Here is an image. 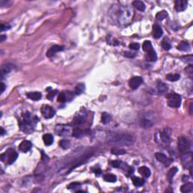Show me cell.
I'll use <instances>...</instances> for the list:
<instances>
[{
    "label": "cell",
    "instance_id": "obj_20",
    "mask_svg": "<svg viewBox=\"0 0 193 193\" xmlns=\"http://www.w3.org/2000/svg\"><path fill=\"white\" fill-rule=\"evenodd\" d=\"M157 89L159 93L165 94L168 91V86L165 83L158 81L157 83Z\"/></svg>",
    "mask_w": 193,
    "mask_h": 193
},
{
    "label": "cell",
    "instance_id": "obj_45",
    "mask_svg": "<svg viewBox=\"0 0 193 193\" xmlns=\"http://www.w3.org/2000/svg\"><path fill=\"white\" fill-rule=\"evenodd\" d=\"M121 163H122L121 161L116 160V161H112V162H111V165H112V166H113V168H119L120 165H121Z\"/></svg>",
    "mask_w": 193,
    "mask_h": 193
},
{
    "label": "cell",
    "instance_id": "obj_50",
    "mask_svg": "<svg viewBox=\"0 0 193 193\" xmlns=\"http://www.w3.org/2000/svg\"><path fill=\"white\" fill-rule=\"evenodd\" d=\"M1 131H2V132H1V134H2V135H4V134L6 133V131H5V130H4L2 127H1Z\"/></svg>",
    "mask_w": 193,
    "mask_h": 193
},
{
    "label": "cell",
    "instance_id": "obj_41",
    "mask_svg": "<svg viewBox=\"0 0 193 193\" xmlns=\"http://www.w3.org/2000/svg\"><path fill=\"white\" fill-rule=\"evenodd\" d=\"M129 48L132 49V50H138L139 48V45L138 43H131L130 45H129Z\"/></svg>",
    "mask_w": 193,
    "mask_h": 193
},
{
    "label": "cell",
    "instance_id": "obj_47",
    "mask_svg": "<svg viewBox=\"0 0 193 193\" xmlns=\"http://www.w3.org/2000/svg\"><path fill=\"white\" fill-rule=\"evenodd\" d=\"M134 54L130 53V52H125V53H124V55L127 57H134V56H135V55H134Z\"/></svg>",
    "mask_w": 193,
    "mask_h": 193
},
{
    "label": "cell",
    "instance_id": "obj_28",
    "mask_svg": "<svg viewBox=\"0 0 193 193\" xmlns=\"http://www.w3.org/2000/svg\"><path fill=\"white\" fill-rule=\"evenodd\" d=\"M43 141L46 146H50L52 144L53 141H54V138L53 136L50 134H46L43 136Z\"/></svg>",
    "mask_w": 193,
    "mask_h": 193
},
{
    "label": "cell",
    "instance_id": "obj_43",
    "mask_svg": "<svg viewBox=\"0 0 193 193\" xmlns=\"http://www.w3.org/2000/svg\"><path fill=\"white\" fill-rule=\"evenodd\" d=\"M182 59L186 63H192V55L188 56V57H182Z\"/></svg>",
    "mask_w": 193,
    "mask_h": 193
},
{
    "label": "cell",
    "instance_id": "obj_5",
    "mask_svg": "<svg viewBox=\"0 0 193 193\" xmlns=\"http://www.w3.org/2000/svg\"><path fill=\"white\" fill-rule=\"evenodd\" d=\"M166 99L168 106L172 108L180 107L182 103V98L180 95L176 93H170L167 94Z\"/></svg>",
    "mask_w": 193,
    "mask_h": 193
},
{
    "label": "cell",
    "instance_id": "obj_11",
    "mask_svg": "<svg viewBox=\"0 0 193 193\" xmlns=\"http://www.w3.org/2000/svg\"><path fill=\"white\" fill-rule=\"evenodd\" d=\"M155 156H156V158L157 159L158 161L161 162L162 164H164V165H165L166 166H168L169 165H170V163L173 161V160H172L171 158H168L165 154L161 153V152H157V153H156Z\"/></svg>",
    "mask_w": 193,
    "mask_h": 193
},
{
    "label": "cell",
    "instance_id": "obj_14",
    "mask_svg": "<svg viewBox=\"0 0 193 193\" xmlns=\"http://www.w3.org/2000/svg\"><path fill=\"white\" fill-rule=\"evenodd\" d=\"M86 121V115H85V113H79V114L76 115L75 117H74L73 119V124L76 126H79V125H82Z\"/></svg>",
    "mask_w": 193,
    "mask_h": 193
},
{
    "label": "cell",
    "instance_id": "obj_24",
    "mask_svg": "<svg viewBox=\"0 0 193 193\" xmlns=\"http://www.w3.org/2000/svg\"><path fill=\"white\" fill-rule=\"evenodd\" d=\"M138 172H139L140 175L143 176V177H146V178H147V177H149L151 175L150 170H149L147 167H140V168L138 169Z\"/></svg>",
    "mask_w": 193,
    "mask_h": 193
},
{
    "label": "cell",
    "instance_id": "obj_35",
    "mask_svg": "<svg viewBox=\"0 0 193 193\" xmlns=\"http://www.w3.org/2000/svg\"><path fill=\"white\" fill-rule=\"evenodd\" d=\"M168 16V14L166 11H159L157 14H156V19H157L158 21H161V20H165V18Z\"/></svg>",
    "mask_w": 193,
    "mask_h": 193
},
{
    "label": "cell",
    "instance_id": "obj_38",
    "mask_svg": "<svg viewBox=\"0 0 193 193\" xmlns=\"http://www.w3.org/2000/svg\"><path fill=\"white\" fill-rule=\"evenodd\" d=\"M161 47H162L164 50L168 51L171 48V45H170V43L169 42L166 41V40H164V41H162V42H161Z\"/></svg>",
    "mask_w": 193,
    "mask_h": 193
},
{
    "label": "cell",
    "instance_id": "obj_13",
    "mask_svg": "<svg viewBox=\"0 0 193 193\" xmlns=\"http://www.w3.org/2000/svg\"><path fill=\"white\" fill-rule=\"evenodd\" d=\"M181 161L182 162V165H184V167L186 168H192V153L191 152H186V153L183 155V156L181 157Z\"/></svg>",
    "mask_w": 193,
    "mask_h": 193
},
{
    "label": "cell",
    "instance_id": "obj_49",
    "mask_svg": "<svg viewBox=\"0 0 193 193\" xmlns=\"http://www.w3.org/2000/svg\"><path fill=\"white\" fill-rule=\"evenodd\" d=\"M6 39V36H4V35H2V36H0V41L1 42H3L4 40Z\"/></svg>",
    "mask_w": 193,
    "mask_h": 193
},
{
    "label": "cell",
    "instance_id": "obj_4",
    "mask_svg": "<svg viewBox=\"0 0 193 193\" xmlns=\"http://www.w3.org/2000/svg\"><path fill=\"white\" fill-rule=\"evenodd\" d=\"M18 157V153L13 149H8V150H6L4 153L1 154V156H0L1 161L7 163L8 165H11L12 163H14Z\"/></svg>",
    "mask_w": 193,
    "mask_h": 193
},
{
    "label": "cell",
    "instance_id": "obj_31",
    "mask_svg": "<svg viewBox=\"0 0 193 193\" xmlns=\"http://www.w3.org/2000/svg\"><path fill=\"white\" fill-rule=\"evenodd\" d=\"M143 49L145 52H148L154 50L153 47H152V43L150 41H145L143 44Z\"/></svg>",
    "mask_w": 193,
    "mask_h": 193
},
{
    "label": "cell",
    "instance_id": "obj_46",
    "mask_svg": "<svg viewBox=\"0 0 193 193\" xmlns=\"http://www.w3.org/2000/svg\"><path fill=\"white\" fill-rule=\"evenodd\" d=\"M11 28V27L8 25V24H2L1 25V31H5V30H8V29Z\"/></svg>",
    "mask_w": 193,
    "mask_h": 193
},
{
    "label": "cell",
    "instance_id": "obj_34",
    "mask_svg": "<svg viewBox=\"0 0 193 193\" xmlns=\"http://www.w3.org/2000/svg\"><path fill=\"white\" fill-rule=\"evenodd\" d=\"M166 79L167 80L170 81V82H177L180 79V75L177 73H170L166 75Z\"/></svg>",
    "mask_w": 193,
    "mask_h": 193
},
{
    "label": "cell",
    "instance_id": "obj_29",
    "mask_svg": "<svg viewBox=\"0 0 193 193\" xmlns=\"http://www.w3.org/2000/svg\"><path fill=\"white\" fill-rule=\"evenodd\" d=\"M177 170H178L177 168L173 167V168H170V170H169V171L168 172V174H167V178H168V180L170 181V182H172V180H173V177H174V175H175L176 173L177 172Z\"/></svg>",
    "mask_w": 193,
    "mask_h": 193
},
{
    "label": "cell",
    "instance_id": "obj_3",
    "mask_svg": "<svg viewBox=\"0 0 193 193\" xmlns=\"http://www.w3.org/2000/svg\"><path fill=\"white\" fill-rule=\"evenodd\" d=\"M156 142L160 143L162 146H168L170 143L171 137H170V131L168 128L161 129L158 132H156Z\"/></svg>",
    "mask_w": 193,
    "mask_h": 193
},
{
    "label": "cell",
    "instance_id": "obj_26",
    "mask_svg": "<svg viewBox=\"0 0 193 193\" xmlns=\"http://www.w3.org/2000/svg\"><path fill=\"white\" fill-rule=\"evenodd\" d=\"M180 191L183 193L192 192L193 191V184L192 182H187L186 184L182 185L180 188Z\"/></svg>",
    "mask_w": 193,
    "mask_h": 193
},
{
    "label": "cell",
    "instance_id": "obj_42",
    "mask_svg": "<svg viewBox=\"0 0 193 193\" xmlns=\"http://www.w3.org/2000/svg\"><path fill=\"white\" fill-rule=\"evenodd\" d=\"M57 90H55V91H49V93H48V96H47V98L49 99V100H52V98H53V97L55 96L56 94H57Z\"/></svg>",
    "mask_w": 193,
    "mask_h": 193
},
{
    "label": "cell",
    "instance_id": "obj_51",
    "mask_svg": "<svg viewBox=\"0 0 193 193\" xmlns=\"http://www.w3.org/2000/svg\"><path fill=\"white\" fill-rule=\"evenodd\" d=\"M192 104H190V114H192Z\"/></svg>",
    "mask_w": 193,
    "mask_h": 193
},
{
    "label": "cell",
    "instance_id": "obj_48",
    "mask_svg": "<svg viewBox=\"0 0 193 193\" xmlns=\"http://www.w3.org/2000/svg\"><path fill=\"white\" fill-rule=\"evenodd\" d=\"M6 85L4 84L3 82L1 83V94H2L4 92V91H5V89H6Z\"/></svg>",
    "mask_w": 193,
    "mask_h": 193
},
{
    "label": "cell",
    "instance_id": "obj_32",
    "mask_svg": "<svg viewBox=\"0 0 193 193\" xmlns=\"http://www.w3.org/2000/svg\"><path fill=\"white\" fill-rule=\"evenodd\" d=\"M112 120V116L111 115L107 113H104L102 114V116H101V122L103 124L106 125V124H108L111 122Z\"/></svg>",
    "mask_w": 193,
    "mask_h": 193
},
{
    "label": "cell",
    "instance_id": "obj_27",
    "mask_svg": "<svg viewBox=\"0 0 193 193\" xmlns=\"http://www.w3.org/2000/svg\"><path fill=\"white\" fill-rule=\"evenodd\" d=\"M190 45L186 42H181L179 45H177V49L182 51H190Z\"/></svg>",
    "mask_w": 193,
    "mask_h": 193
},
{
    "label": "cell",
    "instance_id": "obj_1",
    "mask_svg": "<svg viewBox=\"0 0 193 193\" xmlns=\"http://www.w3.org/2000/svg\"><path fill=\"white\" fill-rule=\"evenodd\" d=\"M109 143L122 146H131L135 142L134 135L127 133H114L111 134L108 137Z\"/></svg>",
    "mask_w": 193,
    "mask_h": 193
},
{
    "label": "cell",
    "instance_id": "obj_6",
    "mask_svg": "<svg viewBox=\"0 0 193 193\" xmlns=\"http://www.w3.org/2000/svg\"><path fill=\"white\" fill-rule=\"evenodd\" d=\"M178 149L182 153H186L190 150L191 143L188 138L186 137H180L178 138V143H177Z\"/></svg>",
    "mask_w": 193,
    "mask_h": 193
},
{
    "label": "cell",
    "instance_id": "obj_15",
    "mask_svg": "<svg viewBox=\"0 0 193 193\" xmlns=\"http://www.w3.org/2000/svg\"><path fill=\"white\" fill-rule=\"evenodd\" d=\"M63 50V48L62 46H60V45H53V46L51 47V48L48 49V51H47V54H46L47 57H53L56 53L61 51Z\"/></svg>",
    "mask_w": 193,
    "mask_h": 193
},
{
    "label": "cell",
    "instance_id": "obj_25",
    "mask_svg": "<svg viewBox=\"0 0 193 193\" xmlns=\"http://www.w3.org/2000/svg\"><path fill=\"white\" fill-rule=\"evenodd\" d=\"M27 96L32 100H39L42 98V94L39 92H29L27 94Z\"/></svg>",
    "mask_w": 193,
    "mask_h": 193
},
{
    "label": "cell",
    "instance_id": "obj_44",
    "mask_svg": "<svg viewBox=\"0 0 193 193\" xmlns=\"http://www.w3.org/2000/svg\"><path fill=\"white\" fill-rule=\"evenodd\" d=\"M186 73L188 74V75H189L190 77L192 76V73H193V68H192V65H190V66H189L187 67V68L186 69Z\"/></svg>",
    "mask_w": 193,
    "mask_h": 193
},
{
    "label": "cell",
    "instance_id": "obj_18",
    "mask_svg": "<svg viewBox=\"0 0 193 193\" xmlns=\"http://www.w3.org/2000/svg\"><path fill=\"white\" fill-rule=\"evenodd\" d=\"M139 125L143 128H149L153 125V121H152L149 118H143L139 121Z\"/></svg>",
    "mask_w": 193,
    "mask_h": 193
},
{
    "label": "cell",
    "instance_id": "obj_33",
    "mask_svg": "<svg viewBox=\"0 0 193 193\" xmlns=\"http://www.w3.org/2000/svg\"><path fill=\"white\" fill-rule=\"evenodd\" d=\"M132 182H133V183H134V186L139 187V186H141L144 184L145 181H144V180L142 179V178H139V177H133Z\"/></svg>",
    "mask_w": 193,
    "mask_h": 193
},
{
    "label": "cell",
    "instance_id": "obj_36",
    "mask_svg": "<svg viewBox=\"0 0 193 193\" xmlns=\"http://www.w3.org/2000/svg\"><path fill=\"white\" fill-rule=\"evenodd\" d=\"M60 147L63 148V149H66L70 147V142L68 139H62L59 142Z\"/></svg>",
    "mask_w": 193,
    "mask_h": 193
},
{
    "label": "cell",
    "instance_id": "obj_23",
    "mask_svg": "<svg viewBox=\"0 0 193 193\" xmlns=\"http://www.w3.org/2000/svg\"><path fill=\"white\" fill-rule=\"evenodd\" d=\"M85 133H86L85 131H84V130L79 128V127H75V128H74L73 130V134H72V135L73 137H75L79 138L85 136L86 134Z\"/></svg>",
    "mask_w": 193,
    "mask_h": 193
},
{
    "label": "cell",
    "instance_id": "obj_22",
    "mask_svg": "<svg viewBox=\"0 0 193 193\" xmlns=\"http://www.w3.org/2000/svg\"><path fill=\"white\" fill-rule=\"evenodd\" d=\"M132 5L135 8H137L138 11H144L146 10V6L142 1H139V0H136L132 2Z\"/></svg>",
    "mask_w": 193,
    "mask_h": 193
},
{
    "label": "cell",
    "instance_id": "obj_9",
    "mask_svg": "<svg viewBox=\"0 0 193 193\" xmlns=\"http://www.w3.org/2000/svg\"><path fill=\"white\" fill-rule=\"evenodd\" d=\"M73 98V94L69 91L61 92L57 96V101L60 103H64L66 101H70Z\"/></svg>",
    "mask_w": 193,
    "mask_h": 193
},
{
    "label": "cell",
    "instance_id": "obj_40",
    "mask_svg": "<svg viewBox=\"0 0 193 193\" xmlns=\"http://www.w3.org/2000/svg\"><path fill=\"white\" fill-rule=\"evenodd\" d=\"M112 153L113 155H122L125 153V151L124 149H112Z\"/></svg>",
    "mask_w": 193,
    "mask_h": 193
},
{
    "label": "cell",
    "instance_id": "obj_19",
    "mask_svg": "<svg viewBox=\"0 0 193 193\" xmlns=\"http://www.w3.org/2000/svg\"><path fill=\"white\" fill-rule=\"evenodd\" d=\"M12 69L13 66L11 64H6L2 66V69H1V77H2V79L5 75H8L12 70Z\"/></svg>",
    "mask_w": 193,
    "mask_h": 193
},
{
    "label": "cell",
    "instance_id": "obj_7",
    "mask_svg": "<svg viewBox=\"0 0 193 193\" xmlns=\"http://www.w3.org/2000/svg\"><path fill=\"white\" fill-rule=\"evenodd\" d=\"M73 130L71 126L70 125H58L56 126L55 127V131L57 134L60 136L62 137H66V136H70L72 135L73 134Z\"/></svg>",
    "mask_w": 193,
    "mask_h": 193
},
{
    "label": "cell",
    "instance_id": "obj_8",
    "mask_svg": "<svg viewBox=\"0 0 193 193\" xmlns=\"http://www.w3.org/2000/svg\"><path fill=\"white\" fill-rule=\"evenodd\" d=\"M41 113L45 118H51L55 115L54 109L48 105H43L42 106Z\"/></svg>",
    "mask_w": 193,
    "mask_h": 193
},
{
    "label": "cell",
    "instance_id": "obj_10",
    "mask_svg": "<svg viewBox=\"0 0 193 193\" xmlns=\"http://www.w3.org/2000/svg\"><path fill=\"white\" fill-rule=\"evenodd\" d=\"M142 83H143V79H142V77L134 76L132 77V78L129 80L128 85L131 89L134 90L139 88Z\"/></svg>",
    "mask_w": 193,
    "mask_h": 193
},
{
    "label": "cell",
    "instance_id": "obj_37",
    "mask_svg": "<svg viewBox=\"0 0 193 193\" xmlns=\"http://www.w3.org/2000/svg\"><path fill=\"white\" fill-rule=\"evenodd\" d=\"M85 91V85L84 84H78L75 88V94H81L83 91Z\"/></svg>",
    "mask_w": 193,
    "mask_h": 193
},
{
    "label": "cell",
    "instance_id": "obj_21",
    "mask_svg": "<svg viewBox=\"0 0 193 193\" xmlns=\"http://www.w3.org/2000/svg\"><path fill=\"white\" fill-rule=\"evenodd\" d=\"M146 59H147V61H149V62H155L156 61H157L158 57L156 52L154 50H152L151 51L147 53Z\"/></svg>",
    "mask_w": 193,
    "mask_h": 193
},
{
    "label": "cell",
    "instance_id": "obj_2",
    "mask_svg": "<svg viewBox=\"0 0 193 193\" xmlns=\"http://www.w3.org/2000/svg\"><path fill=\"white\" fill-rule=\"evenodd\" d=\"M38 122L37 117L34 116L30 113L27 112L23 115L20 122V127L24 132H30L33 130Z\"/></svg>",
    "mask_w": 193,
    "mask_h": 193
},
{
    "label": "cell",
    "instance_id": "obj_12",
    "mask_svg": "<svg viewBox=\"0 0 193 193\" xmlns=\"http://www.w3.org/2000/svg\"><path fill=\"white\" fill-rule=\"evenodd\" d=\"M188 2L186 0H177L174 3V8L175 10L178 12L182 11L187 8Z\"/></svg>",
    "mask_w": 193,
    "mask_h": 193
},
{
    "label": "cell",
    "instance_id": "obj_30",
    "mask_svg": "<svg viewBox=\"0 0 193 193\" xmlns=\"http://www.w3.org/2000/svg\"><path fill=\"white\" fill-rule=\"evenodd\" d=\"M104 180L106 182H116L117 177L116 176L112 173H108L104 176Z\"/></svg>",
    "mask_w": 193,
    "mask_h": 193
},
{
    "label": "cell",
    "instance_id": "obj_17",
    "mask_svg": "<svg viewBox=\"0 0 193 193\" xmlns=\"http://www.w3.org/2000/svg\"><path fill=\"white\" fill-rule=\"evenodd\" d=\"M153 36L155 39H160L163 35V30L161 27L158 24L153 25Z\"/></svg>",
    "mask_w": 193,
    "mask_h": 193
},
{
    "label": "cell",
    "instance_id": "obj_39",
    "mask_svg": "<svg viewBox=\"0 0 193 193\" xmlns=\"http://www.w3.org/2000/svg\"><path fill=\"white\" fill-rule=\"evenodd\" d=\"M80 186H81V183L74 182H72V183H70V184L69 185L68 189H75L80 187Z\"/></svg>",
    "mask_w": 193,
    "mask_h": 193
},
{
    "label": "cell",
    "instance_id": "obj_16",
    "mask_svg": "<svg viewBox=\"0 0 193 193\" xmlns=\"http://www.w3.org/2000/svg\"><path fill=\"white\" fill-rule=\"evenodd\" d=\"M31 148H32V143L29 140H23L19 146V149L23 152H28Z\"/></svg>",
    "mask_w": 193,
    "mask_h": 193
}]
</instances>
